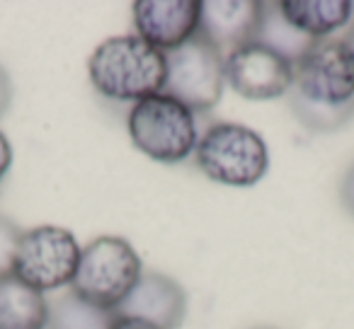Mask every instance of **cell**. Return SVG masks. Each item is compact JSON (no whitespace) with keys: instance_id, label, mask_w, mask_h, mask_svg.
Masks as SVG:
<instances>
[{"instance_id":"obj_1","label":"cell","mask_w":354,"mask_h":329,"mask_svg":"<svg viewBox=\"0 0 354 329\" xmlns=\"http://www.w3.org/2000/svg\"><path fill=\"white\" fill-rule=\"evenodd\" d=\"M291 107L310 128L328 131L352 114L354 56L342 39L313 41L294 61Z\"/></svg>"},{"instance_id":"obj_2","label":"cell","mask_w":354,"mask_h":329,"mask_svg":"<svg viewBox=\"0 0 354 329\" xmlns=\"http://www.w3.org/2000/svg\"><path fill=\"white\" fill-rule=\"evenodd\" d=\"M88 78L95 92L112 102H141L162 92L167 56L136 34L104 39L88 61Z\"/></svg>"},{"instance_id":"obj_3","label":"cell","mask_w":354,"mask_h":329,"mask_svg":"<svg viewBox=\"0 0 354 329\" xmlns=\"http://www.w3.org/2000/svg\"><path fill=\"white\" fill-rule=\"evenodd\" d=\"M143 276V261L127 237L102 235L83 247L71 293L114 315Z\"/></svg>"},{"instance_id":"obj_4","label":"cell","mask_w":354,"mask_h":329,"mask_svg":"<svg viewBox=\"0 0 354 329\" xmlns=\"http://www.w3.org/2000/svg\"><path fill=\"white\" fill-rule=\"evenodd\" d=\"M127 131L138 152L162 165H177L194 155L202 136L197 114L165 92L131 104Z\"/></svg>"},{"instance_id":"obj_5","label":"cell","mask_w":354,"mask_h":329,"mask_svg":"<svg viewBox=\"0 0 354 329\" xmlns=\"http://www.w3.org/2000/svg\"><path fill=\"white\" fill-rule=\"evenodd\" d=\"M194 160L202 175L221 187H255L270 170V150L255 128L216 121L199 136Z\"/></svg>"},{"instance_id":"obj_6","label":"cell","mask_w":354,"mask_h":329,"mask_svg":"<svg viewBox=\"0 0 354 329\" xmlns=\"http://www.w3.org/2000/svg\"><path fill=\"white\" fill-rule=\"evenodd\" d=\"M80 252L83 247L68 228L35 226L17 235L8 274L39 293H51L73 283Z\"/></svg>"},{"instance_id":"obj_7","label":"cell","mask_w":354,"mask_h":329,"mask_svg":"<svg viewBox=\"0 0 354 329\" xmlns=\"http://www.w3.org/2000/svg\"><path fill=\"white\" fill-rule=\"evenodd\" d=\"M165 56L167 78L162 92L183 102L194 114L209 112L221 102L226 85V56L202 34V30L187 44Z\"/></svg>"},{"instance_id":"obj_8","label":"cell","mask_w":354,"mask_h":329,"mask_svg":"<svg viewBox=\"0 0 354 329\" xmlns=\"http://www.w3.org/2000/svg\"><path fill=\"white\" fill-rule=\"evenodd\" d=\"M226 85L250 102L279 99L294 88V61L262 41H250L226 54Z\"/></svg>"},{"instance_id":"obj_9","label":"cell","mask_w":354,"mask_h":329,"mask_svg":"<svg viewBox=\"0 0 354 329\" xmlns=\"http://www.w3.org/2000/svg\"><path fill=\"white\" fill-rule=\"evenodd\" d=\"M133 30L153 49L170 54L202 30V0H136Z\"/></svg>"},{"instance_id":"obj_10","label":"cell","mask_w":354,"mask_h":329,"mask_svg":"<svg viewBox=\"0 0 354 329\" xmlns=\"http://www.w3.org/2000/svg\"><path fill=\"white\" fill-rule=\"evenodd\" d=\"M265 3L257 0H207L202 3V34L223 51L260 39Z\"/></svg>"},{"instance_id":"obj_11","label":"cell","mask_w":354,"mask_h":329,"mask_svg":"<svg viewBox=\"0 0 354 329\" xmlns=\"http://www.w3.org/2000/svg\"><path fill=\"white\" fill-rule=\"evenodd\" d=\"M117 315L146 319L160 329H177L187 315V295L183 286L165 274H143Z\"/></svg>"},{"instance_id":"obj_12","label":"cell","mask_w":354,"mask_h":329,"mask_svg":"<svg viewBox=\"0 0 354 329\" xmlns=\"http://www.w3.org/2000/svg\"><path fill=\"white\" fill-rule=\"evenodd\" d=\"M277 8L286 25L310 41L333 39L335 32L354 22V3L349 0H281Z\"/></svg>"},{"instance_id":"obj_13","label":"cell","mask_w":354,"mask_h":329,"mask_svg":"<svg viewBox=\"0 0 354 329\" xmlns=\"http://www.w3.org/2000/svg\"><path fill=\"white\" fill-rule=\"evenodd\" d=\"M49 305L44 293L0 274V329H46Z\"/></svg>"},{"instance_id":"obj_14","label":"cell","mask_w":354,"mask_h":329,"mask_svg":"<svg viewBox=\"0 0 354 329\" xmlns=\"http://www.w3.org/2000/svg\"><path fill=\"white\" fill-rule=\"evenodd\" d=\"M112 315L93 308L78 295L68 293L49 305V327L51 329H107Z\"/></svg>"},{"instance_id":"obj_15","label":"cell","mask_w":354,"mask_h":329,"mask_svg":"<svg viewBox=\"0 0 354 329\" xmlns=\"http://www.w3.org/2000/svg\"><path fill=\"white\" fill-rule=\"evenodd\" d=\"M257 41L272 46V49L279 51L281 56H286V59H291V61H296L310 44H313L308 37L299 34L294 27L286 25V20L281 17L277 3L274 6H267L265 3V20H262L260 39Z\"/></svg>"},{"instance_id":"obj_16","label":"cell","mask_w":354,"mask_h":329,"mask_svg":"<svg viewBox=\"0 0 354 329\" xmlns=\"http://www.w3.org/2000/svg\"><path fill=\"white\" fill-rule=\"evenodd\" d=\"M107 329H160L156 324L146 322V319H138V317H129V315H112L109 319V327Z\"/></svg>"},{"instance_id":"obj_17","label":"cell","mask_w":354,"mask_h":329,"mask_svg":"<svg viewBox=\"0 0 354 329\" xmlns=\"http://www.w3.org/2000/svg\"><path fill=\"white\" fill-rule=\"evenodd\" d=\"M10 168H12V146H10V138L0 128V182L6 179Z\"/></svg>"},{"instance_id":"obj_18","label":"cell","mask_w":354,"mask_h":329,"mask_svg":"<svg viewBox=\"0 0 354 329\" xmlns=\"http://www.w3.org/2000/svg\"><path fill=\"white\" fill-rule=\"evenodd\" d=\"M10 99H12V85H10V78H8L6 68L0 66V117L8 112L10 107Z\"/></svg>"},{"instance_id":"obj_19","label":"cell","mask_w":354,"mask_h":329,"mask_svg":"<svg viewBox=\"0 0 354 329\" xmlns=\"http://www.w3.org/2000/svg\"><path fill=\"white\" fill-rule=\"evenodd\" d=\"M342 201L347 206V211L354 216V165L347 170L344 175V182H342Z\"/></svg>"},{"instance_id":"obj_20","label":"cell","mask_w":354,"mask_h":329,"mask_svg":"<svg viewBox=\"0 0 354 329\" xmlns=\"http://www.w3.org/2000/svg\"><path fill=\"white\" fill-rule=\"evenodd\" d=\"M342 41L349 46V51H352V56H354V22L347 27V34H344V39H342Z\"/></svg>"},{"instance_id":"obj_21","label":"cell","mask_w":354,"mask_h":329,"mask_svg":"<svg viewBox=\"0 0 354 329\" xmlns=\"http://www.w3.org/2000/svg\"><path fill=\"white\" fill-rule=\"evenodd\" d=\"M265 329H267V327H265Z\"/></svg>"}]
</instances>
